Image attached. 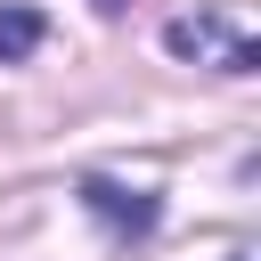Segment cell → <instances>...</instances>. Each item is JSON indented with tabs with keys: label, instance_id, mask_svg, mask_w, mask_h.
Returning <instances> with one entry per match:
<instances>
[{
	"label": "cell",
	"instance_id": "cell-3",
	"mask_svg": "<svg viewBox=\"0 0 261 261\" xmlns=\"http://www.w3.org/2000/svg\"><path fill=\"white\" fill-rule=\"evenodd\" d=\"M41 41H49V16H41V8H24V0L0 8V65H24Z\"/></svg>",
	"mask_w": 261,
	"mask_h": 261
},
{
	"label": "cell",
	"instance_id": "cell-4",
	"mask_svg": "<svg viewBox=\"0 0 261 261\" xmlns=\"http://www.w3.org/2000/svg\"><path fill=\"white\" fill-rule=\"evenodd\" d=\"M98 8H114V0H98Z\"/></svg>",
	"mask_w": 261,
	"mask_h": 261
},
{
	"label": "cell",
	"instance_id": "cell-1",
	"mask_svg": "<svg viewBox=\"0 0 261 261\" xmlns=\"http://www.w3.org/2000/svg\"><path fill=\"white\" fill-rule=\"evenodd\" d=\"M163 49H171V57H212L220 73H253V65H261V49H253L228 16H212V8H204V16H171V24H163Z\"/></svg>",
	"mask_w": 261,
	"mask_h": 261
},
{
	"label": "cell",
	"instance_id": "cell-2",
	"mask_svg": "<svg viewBox=\"0 0 261 261\" xmlns=\"http://www.w3.org/2000/svg\"><path fill=\"white\" fill-rule=\"evenodd\" d=\"M82 204H90V212H106V220H114V237H147V228H155V212H163V204H155V188H122V179H98V171L82 179Z\"/></svg>",
	"mask_w": 261,
	"mask_h": 261
}]
</instances>
